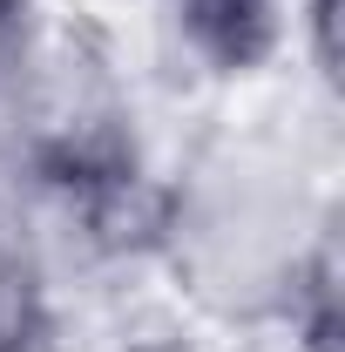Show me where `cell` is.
<instances>
[{
    "mask_svg": "<svg viewBox=\"0 0 345 352\" xmlns=\"http://www.w3.org/2000/svg\"><path fill=\"white\" fill-rule=\"evenodd\" d=\"M332 176L285 122H230L149 183L142 237L223 325L332 332Z\"/></svg>",
    "mask_w": 345,
    "mask_h": 352,
    "instance_id": "1",
    "label": "cell"
},
{
    "mask_svg": "<svg viewBox=\"0 0 345 352\" xmlns=\"http://www.w3.org/2000/svg\"><path fill=\"white\" fill-rule=\"evenodd\" d=\"M163 14L176 21L190 54H203L223 75H244L278 41L298 34L304 0H163Z\"/></svg>",
    "mask_w": 345,
    "mask_h": 352,
    "instance_id": "3",
    "label": "cell"
},
{
    "mask_svg": "<svg viewBox=\"0 0 345 352\" xmlns=\"http://www.w3.org/2000/svg\"><path fill=\"white\" fill-rule=\"evenodd\" d=\"M61 332V271L41 210L0 183V352H54Z\"/></svg>",
    "mask_w": 345,
    "mask_h": 352,
    "instance_id": "2",
    "label": "cell"
}]
</instances>
